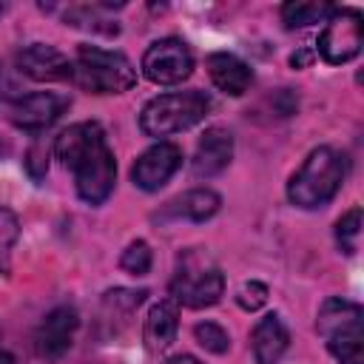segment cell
Returning <instances> with one entry per match:
<instances>
[{"instance_id":"obj_12","label":"cell","mask_w":364,"mask_h":364,"mask_svg":"<svg viewBox=\"0 0 364 364\" xmlns=\"http://www.w3.org/2000/svg\"><path fill=\"white\" fill-rule=\"evenodd\" d=\"M17 71L34 82H63L71 80V60L46 43H31L14 57Z\"/></svg>"},{"instance_id":"obj_4","label":"cell","mask_w":364,"mask_h":364,"mask_svg":"<svg viewBox=\"0 0 364 364\" xmlns=\"http://www.w3.org/2000/svg\"><path fill=\"white\" fill-rule=\"evenodd\" d=\"M71 80L88 94H122L136 85V68L119 51L80 46L71 60Z\"/></svg>"},{"instance_id":"obj_6","label":"cell","mask_w":364,"mask_h":364,"mask_svg":"<svg viewBox=\"0 0 364 364\" xmlns=\"http://www.w3.org/2000/svg\"><path fill=\"white\" fill-rule=\"evenodd\" d=\"M225 276L216 262L202 247H188L176 259V273L171 279V299L176 304L202 310L222 299Z\"/></svg>"},{"instance_id":"obj_8","label":"cell","mask_w":364,"mask_h":364,"mask_svg":"<svg viewBox=\"0 0 364 364\" xmlns=\"http://www.w3.org/2000/svg\"><path fill=\"white\" fill-rule=\"evenodd\" d=\"M193 71V54L185 40L162 37L154 40L142 54V74L156 85H176Z\"/></svg>"},{"instance_id":"obj_15","label":"cell","mask_w":364,"mask_h":364,"mask_svg":"<svg viewBox=\"0 0 364 364\" xmlns=\"http://www.w3.org/2000/svg\"><path fill=\"white\" fill-rule=\"evenodd\" d=\"M179 330V304L173 299H162L148 310L145 327H142V341L148 353H165Z\"/></svg>"},{"instance_id":"obj_7","label":"cell","mask_w":364,"mask_h":364,"mask_svg":"<svg viewBox=\"0 0 364 364\" xmlns=\"http://www.w3.org/2000/svg\"><path fill=\"white\" fill-rule=\"evenodd\" d=\"M361 34H364V28H361V11L358 9H350V6H344V9L333 6L330 17L324 20V28H321V34L316 40V51H318V57L324 63L344 65V63H350V60L358 57V51H361Z\"/></svg>"},{"instance_id":"obj_26","label":"cell","mask_w":364,"mask_h":364,"mask_svg":"<svg viewBox=\"0 0 364 364\" xmlns=\"http://www.w3.org/2000/svg\"><path fill=\"white\" fill-rule=\"evenodd\" d=\"M23 91L14 85V80L9 77V71H6V65H0V114L6 111V105L11 102V100H17Z\"/></svg>"},{"instance_id":"obj_14","label":"cell","mask_w":364,"mask_h":364,"mask_svg":"<svg viewBox=\"0 0 364 364\" xmlns=\"http://www.w3.org/2000/svg\"><path fill=\"white\" fill-rule=\"evenodd\" d=\"M250 344H253V358L256 364H279L282 355L290 347V333L282 321L279 313H267L256 321L253 333H250Z\"/></svg>"},{"instance_id":"obj_3","label":"cell","mask_w":364,"mask_h":364,"mask_svg":"<svg viewBox=\"0 0 364 364\" xmlns=\"http://www.w3.org/2000/svg\"><path fill=\"white\" fill-rule=\"evenodd\" d=\"M316 333L338 364H364V310L355 301L330 296L316 313Z\"/></svg>"},{"instance_id":"obj_23","label":"cell","mask_w":364,"mask_h":364,"mask_svg":"<svg viewBox=\"0 0 364 364\" xmlns=\"http://www.w3.org/2000/svg\"><path fill=\"white\" fill-rule=\"evenodd\" d=\"M358 233H361V208L347 210L338 222H336V242L344 253H353L358 245Z\"/></svg>"},{"instance_id":"obj_29","label":"cell","mask_w":364,"mask_h":364,"mask_svg":"<svg viewBox=\"0 0 364 364\" xmlns=\"http://www.w3.org/2000/svg\"><path fill=\"white\" fill-rule=\"evenodd\" d=\"M0 364H14V355L9 350H3V347H0Z\"/></svg>"},{"instance_id":"obj_11","label":"cell","mask_w":364,"mask_h":364,"mask_svg":"<svg viewBox=\"0 0 364 364\" xmlns=\"http://www.w3.org/2000/svg\"><path fill=\"white\" fill-rule=\"evenodd\" d=\"M80 327V316L74 307L68 304H60L54 307L51 313L43 316V321L37 324V333H34V347L43 358H60L68 353L71 341H74V333Z\"/></svg>"},{"instance_id":"obj_16","label":"cell","mask_w":364,"mask_h":364,"mask_svg":"<svg viewBox=\"0 0 364 364\" xmlns=\"http://www.w3.org/2000/svg\"><path fill=\"white\" fill-rule=\"evenodd\" d=\"M208 74H210L213 85L230 97H242L253 82L250 65L245 60H239L236 54H228V51H213L208 57Z\"/></svg>"},{"instance_id":"obj_10","label":"cell","mask_w":364,"mask_h":364,"mask_svg":"<svg viewBox=\"0 0 364 364\" xmlns=\"http://www.w3.org/2000/svg\"><path fill=\"white\" fill-rule=\"evenodd\" d=\"M182 165V148L173 142H154L142 151L131 168V179L139 191H159Z\"/></svg>"},{"instance_id":"obj_18","label":"cell","mask_w":364,"mask_h":364,"mask_svg":"<svg viewBox=\"0 0 364 364\" xmlns=\"http://www.w3.org/2000/svg\"><path fill=\"white\" fill-rule=\"evenodd\" d=\"M108 9H122V3H119V6H114V3L68 6V11H65V26H77V28H88V31H100V34H117L119 26L102 17V11H108Z\"/></svg>"},{"instance_id":"obj_1","label":"cell","mask_w":364,"mask_h":364,"mask_svg":"<svg viewBox=\"0 0 364 364\" xmlns=\"http://www.w3.org/2000/svg\"><path fill=\"white\" fill-rule=\"evenodd\" d=\"M57 159L74 173V188L82 202L102 205L117 182V159L100 122L68 125L54 142Z\"/></svg>"},{"instance_id":"obj_22","label":"cell","mask_w":364,"mask_h":364,"mask_svg":"<svg viewBox=\"0 0 364 364\" xmlns=\"http://www.w3.org/2000/svg\"><path fill=\"white\" fill-rule=\"evenodd\" d=\"M193 338H196L208 353H216V355L228 353V347H230L228 330H225L222 324H216V321H199V324L193 327Z\"/></svg>"},{"instance_id":"obj_28","label":"cell","mask_w":364,"mask_h":364,"mask_svg":"<svg viewBox=\"0 0 364 364\" xmlns=\"http://www.w3.org/2000/svg\"><path fill=\"white\" fill-rule=\"evenodd\" d=\"M307 60H310V54H307V51H299V54L290 57V65H293V68H301Z\"/></svg>"},{"instance_id":"obj_19","label":"cell","mask_w":364,"mask_h":364,"mask_svg":"<svg viewBox=\"0 0 364 364\" xmlns=\"http://www.w3.org/2000/svg\"><path fill=\"white\" fill-rule=\"evenodd\" d=\"M333 11L330 3H284L282 6V20L287 28H301V26H310V23H318V20H327Z\"/></svg>"},{"instance_id":"obj_13","label":"cell","mask_w":364,"mask_h":364,"mask_svg":"<svg viewBox=\"0 0 364 364\" xmlns=\"http://www.w3.org/2000/svg\"><path fill=\"white\" fill-rule=\"evenodd\" d=\"M233 159V136L228 128L222 125H210L205 128V134L196 142V154H193V176L199 179H210L216 173H222Z\"/></svg>"},{"instance_id":"obj_24","label":"cell","mask_w":364,"mask_h":364,"mask_svg":"<svg viewBox=\"0 0 364 364\" xmlns=\"http://www.w3.org/2000/svg\"><path fill=\"white\" fill-rule=\"evenodd\" d=\"M267 296H270V290H267L264 282H245L239 287V293H236V304L242 310H247V313H256L267 301Z\"/></svg>"},{"instance_id":"obj_2","label":"cell","mask_w":364,"mask_h":364,"mask_svg":"<svg viewBox=\"0 0 364 364\" xmlns=\"http://www.w3.org/2000/svg\"><path fill=\"white\" fill-rule=\"evenodd\" d=\"M344 176H347V156L330 145H318L290 176L287 199L304 210L321 208L338 193Z\"/></svg>"},{"instance_id":"obj_30","label":"cell","mask_w":364,"mask_h":364,"mask_svg":"<svg viewBox=\"0 0 364 364\" xmlns=\"http://www.w3.org/2000/svg\"><path fill=\"white\" fill-rule=\"evenodd\" d=\"M3 11H6V6H3V3H0V14H3Z\"/></svg>"},{"instance_id":"obj_27","label":"cell","mask_w":364,"mask_h":364,"mask_svg":"<svg viewBox=\"0 0 364 364\" xmlns=\"http://www.w3.org/2000/svg\"><path fill=\"white\" fill-rule=\"evenodd\" d=\"M165 364H202L199 358H193V355H188V353H182V355H173V358H168Z\"/></svg>"},{"instance_id":"obj_21","label":"cell","mask_w":364,"mask_h":364,"mask_svg":"<svg viewBox=\"0 0 364 364\" xmlns=\"http://www.w3.org/2000/svg\"><path fill=\"white\" fill-rule=\"evenodd\" d=\"M151 262H154V253H151L148 242H142V239L131 242L119 256V267L131 276H145L151 270Z\"/></svg>"},{"instance_id":"obj_20","label":"cell","mask_w":364,"mask_h":364,"mask_svg":"<svg viewBox=\"0 0 364 364\" xmlns=\"http://www.w3.org/2000/svg\"><path fill=\"white\" fill-rule=\"evenodd\" d=\"M20 239V219L14 210L0 208V276L11 273V250Z\"/></svg>"},{"instance_id":"obj_17","label":"cell","mask_w":364,"mask_h":364,"mask_svg":"<svg viewBox=\"0 0 364 364\" xmlns=\"http://www.w3.org/2000/svg\"><path fill=\"white\" fill-rule=\"evenodd\" d=\"M222 208V196L210 188H193V191H185L182 196L171 199L159 219H188V222H208L210 216H216Z\"/></svg>"},{"instance_id":"obj_9","label":"cell","mask_w":364,"mask_h":364,"mask_svg":"<svg viewBox=\"0 0 364 364\" xmlns=\"http://www.w3.org/2000/svg\"><path fill=\"white\" fill-rule=\"evenodd\" d=\"M68 97L63 94H51V91H31V94H20L17 100H11L6 105V117L31 134L46 131L48 125H54L65 111H68Z\"/></svg>"},{"instance_id":"obj_5","label":"cell","mask_w":364,"mask_h":364,"mask_svg":"<svg viewBox=\"0 0 364 364\" xmlns=\"http://www.w3.org/2000/svg\"><path fill=\"white\" fill-rule=\"evenodd\" d=\"M210 111V97L199 88L191 91H173V94H159L145 102L139 111V128L145 136H171L179 131L193 128L202 122Z\"/></svg>"},{"instance_id":"obj_25","label":"cell","mask_w":364,"mask_h":364,"mask_svg":"<svg viewBox=\"0 0 364 364\" xmlns=\"http://www.w3.org/2000/svg\"><path fill=\"white\" fill-rule=\"evenodd\" d=\"M26 171L34 182H40L48 171V142L46 139H34L31 148L26 151Z\"/></svg>"}]
</instances>
